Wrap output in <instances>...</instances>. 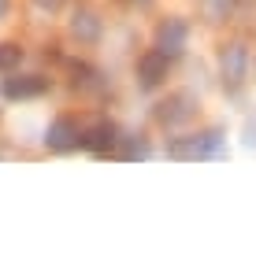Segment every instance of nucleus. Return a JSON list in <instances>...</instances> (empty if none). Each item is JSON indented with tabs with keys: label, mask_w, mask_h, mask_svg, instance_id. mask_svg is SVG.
Wrapping results in <instances>:
<instances>
[{
	"label": "nucleus",
	"mask_w": 256,
	"mask_h": 259,
	"mask_svg": "<svg viewBox=\"0 0 256 259\" xmlns=\"http://www.w3.org/2000/svg\"><path fill=\"white\" fill-rule=\"evenodd\" d=\"M223 148V137L215 134V130H208V134H190V137H178L171 141V156L178 159H204V156H215V152Z\"/></svg>",
	"instance_id": "obj_1"
},
{
	"label": "nucleus",
	"mask_w": 256,
	"mask_h": 259,
	"mask_svg": "<svg viewBox=\"0 0 256 259\" xmlns=\"http://www.w3.org/2000/svg\"><path fill=\"white\" fill-rule=\"evenodd\" d=\"M249 52H245V45H230V49L219 56V74H223V85L227 89H241L245 85V78H249Z\"/></svg>",
	"instance_id": "obj_2"
},
{
	"label": "nucleus",
	"mask_w": 256,
	"mask_h": 259,
	"mask_svg": "<svg viewBox=\"0 0 256 259\" xmlns=\"http://www.w3.org/2000/svg\"><path fill=\"white\" fill-rule=\"evenodd\" d=\"M186 41H190V26L182 19H164L156 26V49L164 56H178L186 49Z\"/></svg>",
	"instance_id": "obj_3"
},
{
	"label": "nucleus",
	"mask_w": 256,
	"mask_h": 259,
	"mask_svg": "<svg viewBox=\"0 0 256 259\" xmlns=\"http://www.w3.org/2000/svg\"><path fill=\"white\" fill-rule=\"evenodd\" d=\"M167 67H171V56H164L160 49L145 52L141 60H137V78H141V85H145V89L160 85V81L167 78Z\"/></svg>",
	"instance_id": "obj_4"
},
{
	"label": "nucleus",
	"mask_w": 256,
	"mask_h": 259,
	"mask_svg": "<svg viewBox=\"0 0 256 259\" xmlns=\"http://www.w3.org/2000/svg\"><path fill=\"white\" fill-rule=\"evenodd\" d=\"M197 104H193V97L190 93H174V97H167V104L160 108V122L164 126H186V122H193V111Z\"/></svg>",
	"instance_id": "obj_5"
},
{
	"label": "nucleus",
	"mask_w": 256,
	"mask_h": 259,
	"mask_svg": "<svg viewBox=\"0 0 256 259\" xmlns=\"http://www.w3.org/2000/svg\"><path fill=\"white\" fill-rule=\"evenodd\" d=\"M100 33H104V22H100L97 11H89V8L75 11V19H71V37H75L78 45H97Z\"/></svg>",
	"instance_id": "obj_6"
},
{
	"label": "nucleus",
	"mask_w": 256,
	"mask_h": 259,
	"mask_svg": "<svg viewBox=\"0 0 256 259\" xmlns=\"http://www.w3.org/2000/svg\"><path fill=\"white\" fill-rule=\"evenodd\" d=\"M45 141H49L52 152H71V148L82 145V130H78L75 119H56L49 126V137H45Z\"/></svg>",
	"instance_id": "obj_7"
},
{
	"label": "nucleus",
	"mask_w": 256,
	"mask_h": 259,
	"mask_svg": "<svg viewBox=\"0 0 256 259\" xmlns=\"http://www.w3.org/2000/svg\"><path fill=\"white\" fill-rule=\"evenodd\" d=\"M45 89H49V81L38 78V74H19V78H8V81H4V97H11V100L41 97Z\"/></svg>",
	"instance_id": "obj_8"
},
{
	"label": "nucleus",
	"mask_w": 256,
	"mask_h": 259,
	"mask_svg": "<svg viewBox=\"0 0 256 259\" xmlns=\"http://www.w3.org/2000/svg\"><path fill=\"white\" fill-rule=\"evenodd\" d=\"M115 141H119V137H115V126H112V122H97L93 130H86V134H82V145H86V148H93V152L112 148Z\"/></svg>",
	"instance_id": "obj_9"
},
{
	"label": "nucleus",
	"mask_w": 256,
	"mask_h": 259,
	"mask_svg": "<svg viewBox=\"0 0 256 259\" xmlns=\"http://www.w3.org/2000/svg\"><path fill=\"white\" fill-rule=\"evenodd\" d=\"M234 4H238V0H204V15H208V22H223L230 11H234Z\"/></svg>",
	"instance_id": "obj_10"
},
{
	"label": "nucleus",
	"mask_w": 256,
	"mask_h": 259,
	"mask_svg": "<svg viewBox=\"0 0 256 259\" xmlns=\"http://www.w3.org/2000/svg\"><path fill=\"white\" fill-rule=\"evenodd\" d=\"M19 60H22V49H19V45H0V74L11 70Z\"/></svg>",
	"instance_id": "obj_11"
},
{
	"label": "nucleus",
	"mask_w": 256,
	"mask_h": 259,
	"mask_svg": "<svg viewBox=\"0 0 256 259\" xmlns=\"http://www.w3.org/2000/svg\"><path fill=\"white\" fill-rule=\"evenodd\" d=\"M245 145H249V148H256V115L245 122Z\"/></svg>",
	"instance_id": "obj_12"
},
{
	"label": "nucleus",
	"mask_w": 256,
	"mask_h": 259,
	"mask_svg": "<svg viewBox=\"0 0 256 259\" xmlns=\"http://www.w3.org/2000/svg\"><path fill=\"white\" fill-rule=\"evenodd\" d=\"M33 4H38L41 11H56V8H60V4H63V0H33Z\"/></svg>",
	"instance_id": "obj_13"
},
{
	"label": "nucleus",
	"mask_w": 256,
	"mask_h": 259,
	"mask_svg": "<svg viewBox=\"0 0 256 259\" xmlns=\"http://www.w3.org/2000/svg\"><path fill=\"white\" fill-rule=\"evenodd\" d=\"M4 11H8V0H0V15H4Z\"/></svg>",
	"instance_id": "obj_14"
}]
</instances>
